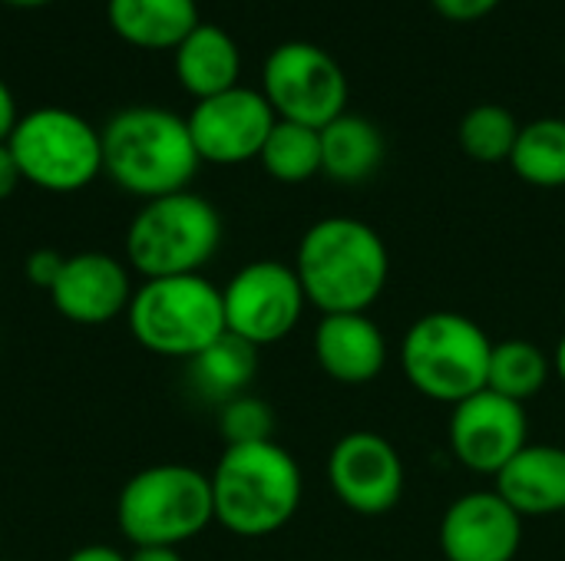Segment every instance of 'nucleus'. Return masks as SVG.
Instances as JSON below:
<instances>
[{
  "label": "nucleus",
  "instance_id": "21",
  "mask_svg": "<svg viewBox=\"0 0 565 561\" xmlns=\"http://www.w3.org/2000/svg\"><path fill=\"white\" fill-rule=\"evenodd\" d=\"M258 374V347L235 334H222L212 347H205L199 357L189 360V384L202 400L228 403L242 393H248L252 380Z\"/></svg>",
  "mask_w": 565,
  "mask_h": 561
},
{
  "label": "nucleus",
  "instance_id": "23",
  "mask_svg": "<svg viewBox=\"0 0 565 561\" xmlns=\"http://www.w3.org/2000/svg\"><path fill=\"white\" fill-rule=\"evenodd\" d=\"M513 172L533 188H563L565 185V119L543 116L520 129V139L510 155Z\"/></svg>",
  "mask_w": 565,
  "mask_h": 561
},
{
  "label": "nucleus",
  "instance_id": "13",
  "mask_svg": "<svg viewBox=\"0 0 565 561\" xmlns=\"http://www.w3.org/2000/svg\"><path fill=\"white\" fill-rule=\"evenodd\" d=\"M195 152L212 165H242L262 155L278 116L262 89L232 86L218 96L199 99L185 116Z\"/></svg>",
  "mask_w": 565,
  "mask_h": 561
},
{
  "label": "nucleus",
  "instance_id": "28",
  "mask_svg": "<svg viewBox=\"0 0 565 561\" xmlns=\"http://www.w3.org/2000/svg\"><path fill=\"white\" fill-rule=\"evenodd\" d=\"M430 3L450 23H477L500 7V0H430Z\"/></svg>",
  "mask_w": 565,
  "mask_h": 561
},
{
  "label": "nucleus",
  "instance_id": "12",
  "mask_svg": "<svg viewBox=\"0 0 565 561\" xmlns=\"http://www.w3.org/2000/svg\"><path fill=\"white\" fill-rule=\"evenodd\" d=\"M530 443L526 407L493 390H480L450 407V456L473 476H500V470Z\"/></svg>",
  "mask_w": 565,
  "mask_h": 561
},
{
  "label": "nucleus",
  "instance_id": "19",
  "mask_svg": "<svg viewBox=\"0 0 565 561\" xmlns=\"http://www.w3.org/2000/svg\"><path fill=\"white\" fill-rule=\"evenodd\" d=\"M109 26L139 50H175L202 20L195 0H106Z\"/></svg>",
  "mask_w": 565,
  "mask_h": 561
},
{
  "label": "nucleus",
  "instance_id": "3",
  "mask_svg": "<svg viewBox=\"0 0 565 561\" xmlns=\"http://www.w3.org/2000/svg\"><path fill=\"white\" fill-rule=\"evenodd\" d=\"M209 483L215 522L238 539H268L281 532L305 496L298 460L275 440L225 446Z\"/></svg>",
  "mask_w": 565,
  "mask_h": 561
},
{
  "label": "nucleus",
  "instance_id": "22",
  "mask_svg": "<svg viewBox=\"0 0 565 561\" xmlns=\"http://www.w3.org/2000/svg\"><path fill=\"white\" fill-rule=\"evenodd\" d=\"M550 380H553V354H546L540 344L523 337L493 341L487 390L526 407L533 397H540L550 387Z\"/></svg>",
  "mask_w": 565,
  "mask_h": 561
},
{
  "label": "nucleus",
  "instance_id": "4",
  "mask_svg": "<svg viewBox=\"0 0 565 561\" xmlns=\"http://www.w3.org/2000/svg\"><path fill=\"white\" fill-rule=\"evenodd\" d=\"M493 337L460 311H430L417 317L397 347L404 380L427 400L457 407L487 390Z\"/></svg>",
  "mask_w": 565,
  "mask_h": 561
},
{
  "label": "nucleus",
  "instance_id": "32",
  "mask_svg": "<svg viewBox=\"0 0 565 561\" xmlns=\"http://www.w3.org/2000/svg\"><path fill=\"white\" fill-rule=\"evenodd\" d=\"M129 561H182L179 549H132Z\"/></svg>",
  "mask_w": 565,
  "mask_h": 561
},
{
  "label": "nucleus",
  "instance_id": "16",
  "mask_svg": "<svg viewBox=\"0 0 565 561\" xmlns=\"http://www.w3.org/2000/svg\"><path fill=\"white\" fill-rule=\"evenodd\" d=\"M311 350L321 374L344 387L374 384L391 357L387 334L371 314H321Z\"/></svg>",
  "mask_w": 565,
  "mask_h": 561
},
{
  "label": "nucleus",
  "instance_id": "5",
  "mask_svg": "<svg viewBox=\"0 0 565 561\" xmlns=\"http://www.w3.org/2000/svg\"><path fill=\"white\" fill-rule=\"evenodd\" d=\"M209 522H215L212 483L195 466H149L116 499V526L132 549H179L202 536Z\"/></svg>",
  "mask_w": 565,
  "mask_h": 561
},
{
  "label": "nucleus",
  "instance_id": "20",
  "mask_svg": "<svg viewBox=\"0 0 565 561\" xmlns=\"http://www.w3.org/2000/svg\"><path fill=\"white\" fill-rule=\"evenodd\" d=\"M387 155L384 132L358 112H344L321 129V175L338 185L367 182Z\"/></svg>",
  "mask_w": 565,
  "mask_h": 561
},
{
  "label": "nucleus",
  "instance_id": "15",
  "mask_svg": "<svg viewBox=\"0 0 565 561\" xmlns=\"http://www.w3.org/2000/svg\"><path fill=\"white\" fill-rule=\"evenodd\" d=\"M53 308L83 327H99L116 321L122 311H129L132 301V284H129V268L103 251H83L66 258L53 291H50Z\"/></svg>",
  "mask_w": 565,
  "mask_h": 561
},
{
  "label": "nucleus",
  "instance_id": "9",
  "mask_svg": "<svg viewBox=\"0 0 565 561\" xmlns=\"http://www.w3.org/2000/svg\"><path fill=\"white\" fill-rule=\"evenodd\" d=\"M262 93L278 119L311 129H324L348 112V76L341 63L308 40H288L268 53Z\"/></svg>",
  "mask_w": 565,
  "mask_h": 561
},
{
  "label": "nucleus",
  "instance_id": "8",
  "mask_svg": "<svg viewBox=\"0 0 565 561\" xmlns=\"http://www.w3.org/2000/svg\"><path fill=\"white\" fill-rule=\"evenodd\" d=\"M20 179L56 195H70L96 182L103 172V132L79 112L40 106L20 116L7 139Z\"/></svg>",
  "mask_w": 565,
  "mask_h": 561
},
{
  "label": "nucleus",
  "instance_id": "24",
  "mask_svg": "<svg viewBox=\"0 0 565 561\" xmlns=\"http://www.w3.org/2000/svg\"><path fill=\"white\" fill-rule=\"evenodd\" d=\"M258 162L275 182L285 185H298L321 175V129L278 119L262 145Z\"/></svg>",
  "mask_w": 565,
  "mask_h": 561
},
{
  "label": "nucleus",
  "instance_id": "17",
  "mask_svg": "<svg viewBox=\"0 0 565 561\" xmlns=\"http://www.w3.org/2000/svg\"><path fill=\"white\" fill-rule=\"evenodd\" d=\"M523 519L565 516V446L526 443L493 486Z\"/></svg>",
  "mask_w": 565,
  "mask_h": 561
},
{
  "label": "nucleus",
  "instance_id": "31",
  "mask_svg": "<svg viewBox=\"0 0 565 561\" xmlns=\"http://www.w3.org/2000/svg\"><path fill=\"white\" fill-rule=\"evenodd\" d=\"M66 561H129V555H122L113 546H83V549L70 552Z\"/></svg>",
  "mask_w": 565,
  "mask_h": 561
},
{
  "label": "nucleus",
  "instance_id": "2",
  "mask_svg": "<svg viewBox=\"0 0 565 561\" xmlns=\"http://www.w3.org/2000/svg\"><path fill=\"white\" fill-rule=\"evenodd\" d=\"M99 132L103 172L146 202L185 192L202 165L185 116L162 106L119 109Z\"/></svg>",
  "mask_w": 565,
  "mask_h": 561
},
{
  "label": "nucleus",
  "instance_id": "27",
  "mask_svg": "<svg viewBox=\"0 0 565 561\" xmlns=\"http://www.w3.org/2000/svg\"><path fill=\"white\" fill-rule=\"evenodd\" d=\"M63 265H66V258L60 255V251H53V248H36L30 258H26V278H30V284L33 288H40V291H53V284H56V278H60V271H63Z\"/></svg>",
  "mask_w": 565,
  "mask_h": 561
},
{
  "label": "nucleus",
  "instance_id": "26",
  "mask_svg": "<svg viewBox=\"0 0 565 561\" xmlns=\"http://www.w3.org/2000/svg\"><path fill=\"white\" fill-rule=\"evenodd\" d=\"M218 433L225 446H252L275 440V410L252 393H242L218 407Z\"/></svg>",
  "mask_w": 565,
  "mask_h": 561
},
{
  "label": "nucleus",
  "instance_id": "29",
  "mask_svg": "<svg viewBox=\"0 0 565 561\" xmlns=\"http://www.w3.org/2000/svg\"><path fill=\"white\" fill-rule=\"evenodd\" d=\"M20 182H23V179H20L17 159H13L10 145H7V142H0V202H3V198H10V195H13V188H17Z\"/></svg>",
  "mask_w": 565,
  "mask_h": 561
},
{
  "label": "nucleus",
  "instance_id": "14",
  "mask_svg": "<svg viewBox=\"0 0 565 561\" xmlns=\"http://www.w3.org/2000/svg\"><path fill=\"white\" fill-rule=\"evenodd\" d=\"M437 539L447 561H513L523 546V516L497 489H473L444 509Z\"/></svg>",
  "mask_w": 565,
  "mask_h": 561
},
{
  "label": "nucleus",
  "instance_id": "25",
  "mask_svg": "<svg viewBox=\"0 0 565 561\" xmlns=\"http://www.w3.org/2000/svg\"><path fill=\"white\" fill-rule=\"evenodd\" d=\"M520 129L523 126L513 116V109H507L500 103H480L460 119L457 139H460V149L473 162L497 165V162H510Z\"/></svg>",
  "mask_w": 565,
  "mask_h": 561
},
{
  "label": "nucleus",
  "instance_id": "33",
  "mask_svg": "<svg viewBox=\"0 0 565 561\" xmlns=\"http://www.w3.org/2000/svg\"><path fill=\"white\" fill-rule=\"evenodd\" d=\"M553 377L565 387V334L556 341V347H553Z\"/></svg>",
  "mask_w": 565,
  "mask_h": 561
},
{
  "label": "nucleus",
  "instance_id": "10",
  "mask_svg": "<svg viewBox=\"0 0 565 561\" xmlns=\"http://www.w3.org/2000/svg\"><path fill=\"white\" fill-rule=\"evenodd\" d=\"M222 308L228 334L248 341L252 347H268L285 341L298 327L308 298L301 291L295 265L262 258L242 265L228 278V284L222 288Z\"/></svg>",
  "mask_w": 565,
  "mask_h": 561
},
{
  "label": "nucleus",
  "instance_id": "1",
  "mask_svg": "<svg viewBox=\"0 0 565 561\" xmlns=\"http://www.w3.org/2000/svg\"><path fill=\"white\" fill-rule=\"evenodd\" d=\"M295 274L321 314H367L387 291L391 251L374 225L328 215L301 235Z\"/></svg>",
  "mask_w": 565,
  "mask_h": 561
},
{
  "label": "nucleus",
  "instance_id": "11",
  "mask_svg": "<svg viewBox=\"0 0 565 561\" xmlns=\"http://www.w3.org/2000/svg\"><path fill=\"white\" fill-rule=\"evenodd\" d=\"M328 486L354 516H387L407 489V466L397 446L374 430L344 433L328 453Z\"/></svg>",
  "mask_w": 565,
  "mask_h": 561
},
{
  "label": "nucleus",
  "instance_id": "6",
  "mask_svg": "<svg viewBox=\"0 0 565 561\" xmlns=\"http://www.w3.org/2000/svg\"><path fill=\"white\" fill-rule=\"evenodd\" d=\"M222 245L218 208L195 192L146 202L126 231V261L146 281L202 274Z\"/></svg>",
  "mask_w": 565,
  "mask_h": 561
},
{
  "label": "nucleus",
  "instance_id": "34",
  "mask_svg": "<svg viewBox=\"0 0 565 561\" xmlns=\"http://www.w3.org/2000/svg\"><path fill=\"white\" fill-rule=\"evenodd\" d=\"M0 3H10V7H43L50 0H0Z\"/></svg>",
  "mask_w": 565,
  "mask_h": 561
},
{
  "label": "nucleus",
  "instance_id": "7",
  "mask_svg": "<svg viewBox=\"0 0 565 561\" xmlns=\"http://www.w3.org/2000/svg\"><path fill=\"white\" fill-rule=\"evenodd\" d=\"M126 314L139 347L156 357L192 360L225 334L222 288L202 274L142 281Z\"/></svg>",
  "mask_w": 565,
  "mask_h": 561
},
{
  "label": "nucleus",
  "instance_id": "30",
  "mask_svg": "<svg viewBox=\"0 0 565 561\" xmlns=\"http://www.w3.org/2000/svg\"><path fill=\"white\" fill-rule=\"evenodd\" d=\"M17 122H20L17 99H13L10 86L0 79V142H7V139H10V132H13V126H17Z\"/></svg>",
  "mask_w": 565,
  "mask_h": 561
},
{
  "label": "nucleus",
  "instance_id": "18",
  "mask_svg": "<svg viewBox=\"0 0 565 561\" xmlns=\"http://www.w3.org/2000/svg\"><path fill=\"white\" fill-rule=\"evenodd\" d=\"M172 63H175V79L182 83L185 93L195 96V103L238 86V73H242L238 43L232 40L228 30L215 23H199L172 50Z\"/></svg>",
  "mask_w": 565,
  "mask_h": 561
}]
</instances>
